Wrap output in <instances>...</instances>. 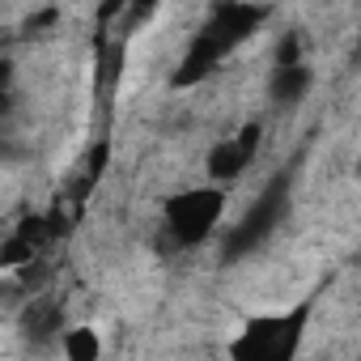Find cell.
<instances>
[{
  "instance_id": "obj_4",
  "label": "cell",
  "mask_w": 361,
  "mask_h": 361,
  "mask_svg": "<svg viewBox=\"0 0 361 361\" xmlns=\"http://www.w3.org/2000/svg\"><path fill=\"white\" fill-rule=\"evenodd\" d=\"M226 209V196L217 188H192V192H178L170 204H166V226H170V238L178 247H196L213 234L217 217Z\"/></svg>"
},
{
  "instance_id": "obj_1",
  "label": "cell",
  "mask_w": 361,
  "mask_h": 361,
  "mask_svg": "<svg viewBox=\"0 0 361 361\" xmlns=\"http://www.w3.org/2000/svg\"><path fill=\"white\" fill-rule=\"evenodd\" d=\"M264 18H268V9H255V5H217V9H209L204 26L192 35L183 60H178L174 85H196V81H204L247 35H255V26Z\"/></svg>"
},
{
  "instance_id": "obj_7",
  "label": "cell",
  "mask_w": 361,
  "mask_h": 361,
  "mask_svg": "<svg viewBox=\"0 0 361 361\" xmlns=\"http://www.w3.org/2000/svg\"><path fill=\"white\" fill-rule=\"evenodd\" d=\"M60 340H64V357H68V361H102V340H98V331L73 327V331H64Z\"/></svg>"
},
{
  "instance_id": "obj_8",
  "label": "cell",
  "mask_w": 361,
  "mask_h": 361,
  "mask_svg": "<svg viewBox=\"0 0 361 361\" xmlns=\"http://www.w3.org/2000/svg\"><path fill=\"white\" fill-rule=\"evenodd\" d=\"M357 170H361V166H357Z\"/></svg>"
},
{
  "instance_id": "obj_3",
  "label": "cell",
  "mask_w": 361,
  "mask_h": 361,
  "mask_svg": "<svg viewBox=\"0 0 361 361\" xmlns=\"http://www.w3.org/2000/svg\"><path fill=\"white\" fill-rule=\"evenodd\" d=\"M285 209H289V178L281 174L276 183H268L264 188V196L243 213V221L226 234V247H221V259L226 264H234V259H243V255H251L264 238H272V230L281 226V217H285Z\"/></svg>"
},
{
  "instance_id": "obj_5",
  "label": "cell",
  "mask_w": 361,
  "mask_h": 361,
  "mask_svg": "<svg viewBox=\"0 0 361 361\" xmlns=\"http://www.w3.org/2000/svg\"><path fill=\"white\" fill-rule=\"evenodd\" d=\"M255 149H259V123H247L238 136H226V140H217L213 149H209V174L217 178V183H230V178H238L247 166H251V157H255Z\"/></svg>"
},
{
  "instance_id": "obj_6",
  "label": "cell",
  "mask_w": 361,
  "mask_h": 361,
  "mask_svg": "<svg viewBox=\"0 0 361 361\" xmlns=\"http://www.w3.org/2000/svg\"><path fill=\"white\" fill-rule=\"evenodd\" d=\"M314 85V73L310 64H293V68H272V81H268V98L276 106H298Z\"/></svg>"
},
{
  "instance_id": "obj_2",
  "label": "cell",
  "mask_w": 361,
  "mask_h": 361,
  "mask_svg": "<svg viewBox=\"0 0 361 361\" xmlns=\"http://www.w3.org/2000/svg\"><path fill=\"white\" fill-rule=\"evenodd\" d=\"M302 327H306V310L255 319L243 327V336L234 340L230 353H234V361H293Z\"/></svg>"
}]
</instances>
